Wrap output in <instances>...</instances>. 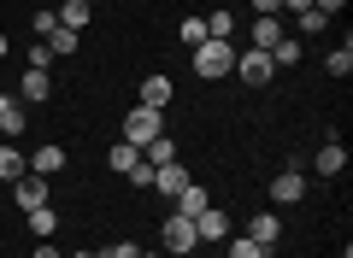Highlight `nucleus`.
<instances>
[{"mask_svg": "<svg viewBox=\"0 0 353 258\" xmlns=\"http://www.w3.org/2000/svg\"><path fill=\"white\" fill-rule=\"evenodd\" d=\"M294 24H301V36H318V30H324L330 18H324V12H318V6H312V12H301V18H294Z\"/></svg>", "mask_w": 353, "mask_h": 258, "instance_id": "obj_28", "label": "nucleus"}, {"mask_svg": "<svg viewBox=\"0 0 353 258\" xmlns=\"http://www.w3.org/2000/svg\"><path fill=\"white\" fill-rule=\"evenodd\" d=\"M236 76L241 83H271V76H277V65H271V53H259V47H248V53H236Z\"/></svg>", "mask_w": 353, "mask_h": 258, "instance_id": "obj_4", "label": "nucleus"}, {"mask_svg": "<svg viewBox=\"0 0 353 258\" xmlns=\"http://www.w3.org/2000/svg\"><path fill=\"white\" fill-rule=\"evenodd\" d=\"M30 258H59V252H53V241H41L36 252H30Z\"/></svg>", "mask_w": 353, "mask_h": 258, "instance_id": "obj_36", "label": "nucleus"}, {"mask_svg": "<svg viewBox=\"0 0 353 258\" xmlns=\"http://www.w3.org/2000/svg\"><path fill=\"white\" fill-rule=\"evenodd\" d=\"M289 36L283 30V12H271V18H253V30H248V47H259V53H271L277 41Z\"/></svg>", "mask_w": 353, "mask_h": 258, "instance_id": "obj_5", "label": "nucleus"}, {"mask_svg": "<svg viewBox=\"0 0 353 258\" xmlns=\"http://www.w3.org/2000/svg\"><path fill=\"white\" fill-rule=\"evenodd\" d=\"M206 36H212V41H236V12H224V6H218V12L206 18Z\"/></svg>", "mask_w": 353, "mask_h": 258, "instance_id": "obj_22", "label": "nucleus"}, {"mask_svg": "<svg viewBox=\"0 0 353 258\" xmlns=\"http://www.w3.org/2000/svg\"><path fill=\"white\" fill-rule=\"evenodd\" d=\"M271 200H277V206H294V200H306V176H301V171H283L277 182H271Z\"/></svg>", "mask_w": 353, "mask_h": 258, "instance_id": "obj_14", "label": "nucleus"}, {"mask_svg": "<svg viewBox=\"0 0 353 258\" xmlns=\"http://www.w3.org/2000/svg\"><path fill=\"white\" fill-rule=\"evenodd\" d=\"M324 71H330V76H347V71H353V41H341V47L330 53V59H324Z\"/></svg>", "mask_w": 353, "mask_h": 258, "instance_id": "obj_24", "label": "nucleus"}, {"mask_svg": "<svg viewBox=\"0 0 353 258\" xmlns=\"http://www.w3.org/2000/svg\"><path fill=\"white\" fill-rule=\"evenodd\" d=\"M94 18V0H59V24L65 30H83Z\"/></svg>", "mask_w": 353, "mask_h": 258, "instance_id": "obj_19", "label": "nucleus"}, {"mask_svg": "<svg viewBox=\"0 0 353 258\" xmlns=\"http://www.w3.org/2000/svg\"><path fill=\"white\" fill-rule=\"evenodd\" d=\"M194 235H201V241H230V217H224V211H218V206H206L201 211V217H194Z\"/></svg>", "mask_w": 353, "mask_h": 258, "instance_id": "obj_11", "label": "nucleus"}, {"mask_svg": "<svg viewBox=\"0 0 353 258\" xmlns=\"http://www.w3.org/2000/svg\"><path fill=\"white\" fill-rule=\"evenodd\" d=\"M48 65H53V47H48V41H36V47H30V71H48Z\"/></svg>", "mask_w": 353, "mask_h": 258, "instance_id": "obj_29", "label": "nucleus"}, {"mask_svg": "<svg viewBox=\"0 0 353 258\" xmlns=\"http://www.w3.org/2000/svg\"><path fill=\"white\" fill-rule=\"evenodd\" d=\"M248 241H259L265 252H277V241H283V217H277V211H259V217H248Z\"/></svg>", "mask_w": 353, "mask_h": 258, "instance_id": "obj_6", "label": "nucleus"}, {"mask_svg": "<svg viewBox=\"0 0 353 258\" xmlns=\"http://www.w3.org/2000/svg\"><path fill=\"white\" fill-rule=\"evenodd\" d=\"M12 194H18V206H24V211L48 206V176H18V182H12Z\"/></svg>", "mask_w": 353, "mask_h": 258, "instance_id": "obj_12", "label": "nucleus"}, {"mask_svg": "<svg viewBox=\"0 0 353 258\" xmlns=\"http://www.w3.org/2000/svg\"><path fill=\"white\" fill-rule=\"evenodd\" d=\"M136 106H153V111H165V106H171V76H159V71H153L148 83H141V100H136Z\"/></svg>", "mask_w": 353, "mask_h": 258, "instance_id": "obj_15", "label": "nucleus"}, {"mask_svg": "<svg viewBox=\"0 0 353 258\" xmlns=\"http://www.w3.org/2000/svg\"><path fill=\"white\" fill-rule=\"evenodd\" d=\"M165 258H176V252H165Z\"/></svg>", "mask_w": 353, "mask_h": 258, "instance_id": "obj_39", "label": "nucleus"}, {"mask_svg": "<svg viewBox=\"0 0 353 258\" xmlns=\"http://www.w3.org/2000/svg\"><path fill=\"white\" fill-rule=\"evenodd\" d=\"M130 188H153V164H136L130 171Z\"/></svg>", "mask_w": 353, "mask_h": 258, "instance_id": "obj_32", "label": "nucleus"}, {"mask_svg": "<svg viewBox=\"0 0 353 258\" xmlns=\"http://www.w3.org/2000/svg\"><path fill=\"white\" fill-rule=\"evenodd\" d=\"M106 164H112L118 176H130L141 164V147H130V141H112V147H106Z\"/></svg>", "mask_w": 353, "mask_h": 258, "instance_id": "obj_18", "label": "nucleus"}, {"mask_svg": "<svg viewBox=\"0 0 353 258\" xmlns=\"http://www.w3.org/2000/svg\"><path fill=\"white\" fill-rule=\"evenodd\" d=\"M283 12H294V18H301V12H312V0H283Z\"/></svg>", "mask_w": 353, "mask_h": 258, "instance_id": "obj_35", "label": "nucleus"}, {"mask_svg": "<svg viewBox=\"0 0 353 258\" xmlns=\"http://www.w3.org/2000/svg\"><path fill=\"white\" fill-rule=\"evenodd\" d=\"M48 47H53V53H77V30H65V24H59V30L48 36Z\"/></svg>", "mask_w": 353, "mask_h": 258, "instance_id": "obj_27", "label": "nucleus"}, {"mask_svg": "<svg viewBox=\"0 0 353 258\" xmlns=\"http://www.w3.org/2000/svg\"><path fill=\"white\" fill-rule=\"evenodd\" d=\"M53 30H59V12H36V36H41V41H48V36H53Z\"/></svg>", "mask_w": 353, "mask_h": 258, "instance_id": "obj_31", "label": "nucleus"}, {"mask_svg": "<svg viewBox=\"0 0 353 258\" xmlns=\"http://www.w3.org/2000/svg\"><path fill=\"white\" fill-rule=\"evenodd\" d=\"M230 258H271V252H265L259 241H248V235H236V241H230Z\"/></svg>", "mask_w": 353, "mask_h": 258, "instance_id": "obj_25", "label": "nucleus"}, {"mask_svg": "<svg viewBox=\"0 0 353 258\" xmlns=\"http://www.w3.org/2000/svg\"><path fill=\"white\" fill-rule=\"evenodd\" d=\"M153 136H165V118H159L153 106H136V111L124 118V136H118V141H130V147H148Z\"/></svg>", "mask_w": 353, "mask_h": 258, "instance_id": "obj_3", "label": "nucleus"}, {"mask_svg": "<svg viewBox=\"0 0 353 258\" xmlns=\"http://www.w3.org/2000/svg\"><path fill=\"white\" fill-rule=\"evenodd\" d=\"M312 171L318 176H341V171H347V147H341V141H324L318 159H312Z\"/></svg>", "mask_w": 353, "mask_h": 258, "instance_id": "obj_13", "label": "nucleus"}, {"mask_svg": "<svg viewBox=\"0 0 353 258\" xmlns=\"http://www.w3.org/2000/svg\"><path fill=\"white\" fill-rule=\"evenodd\" d=\"M312 6H318V12H324V18H336L341 6H347V0H312Z\"/></svg>", "mask_w": 353, "mask_h": 258, "instance_id": "obj_34", "label": "nucleus"}, {"mask_svg": "<svg viewBox=\"0 0 353 258\" xmlns=\"http://www.w3.org/2000/svg\"><path fill=\"white\" fill-rule=\"evenodd\" d=\"M230 71H236V41L206 36L201 47H194V76H201V83H218V76H230Z\"/></svg>", "mask_w": 353, "mask_h": 258, "instance_id": "obj_1", "label": "nucleus"}, {"mask_svg": "<svg viewBox=\"0 0 353 258\" xmlns=\"http://www.w3.org/2000/svg\"><path fill=\"white\" fill-rule=\"evenodd\" d=\"M176 159V141L171 136H153L148 147H141V164H153V171H159V164H171Z\"/></svg>", "mask_w": 353, "mask_h": 258, "instance_id": "obj_21", "label": "nucleus"}, {"mask_svg": "<svg viewBox=\"0 0 353 258\" xmlns=\"http://www.w3.org/2000/svg\"><path fill=\"white\" fill-rule=\"evenodd\" d=\"M0 59H6V36H0Z\"/></svg>", "mask_w": 353, "mask_h": 258, "instance_id": "obj_38", "label": "nucleus"}, {"mask_svg": "<svg viewBox=\"0 0 353 258\" xmlns=\"http://www.w3.org/2000/svg\"><path fill=\"white\" fill-rule=\"evenodd\" d=\"M253 12H259V18H271V12H283V0H253Z\"/></svg>", "mask_w": 353, "mask_h": 258, "instance_id": "obj_33", "label": "nucleus"}, {"mask_svg": "<svg viewBox=\"0 0 353 258\" xmlns=\"http://www.w3.org/2000/svg\"><path fill=\"white\" fill-rule=\"evenodd\" d=\"M59 171H65V147L59 141H48V147L30 153V176H59Z\"/></svg>", "mask_w": 353, "mask_h": 258, "instance_id": "obj_10", "label": "nucleus"}, {"mask_svg": "<svg viewBox=\"0 0 353 258\" xmlns=\"http://www.w3.org/2000/svg\"><path fill=\"white\" fill-rule=\"evenodd\" d=\"M71 258H101V252H71Z\"/></svg>", "mask_w": 353, "mask_h": 258, "instance_id": "obj_37", "label": "nucleus"}, {"mask_svg": "<svg viewBox=\"0 0 353 258\" xmlns=\"http://www.w3.org/2000/svg\"><path fill=\"white\" fill-rule=\"evenodd\" d=\"M30 217V235H36V241H53V229H59V211L53 206H36V211H24Z\"/></svg>", "mask_w": 353, "mask_h": 258, "instance_id": "obj_20", "label": "nucleus"}, {"mask_svg": "<svg viewBox=\"0 0 353 258\" xmlns=\"http://www.w3.org/2000/svg\"><path fill=\"white\" fill-rule=\"evenodd\" d=\"M48 94H53V76H48V71H30V65H24V76H18V100H24V106H41Z\"/></svg>", "mask_w": 353, "mask_h": 258, "instance_id": "obj_8", "label": "nucleus"}, {"mask_svg": "<svg viewBox=\"0 0 353 258\" xmlns=\"http://www.w3.org/2000/svg\"><path fill=\"white\" fill-rule=\"evenodd\" d=\"M24 100H12V94H0V141H18L24 136Z\"/></svg>", "mask_w": 353, "mask_h": 258, "instance_id": "obj_9", "label": "nucleus"}, {"mask_svg": "<svg viewBox=\"0 0 353 258\" xmlns=\"http://www.w3.org/2000/svg\"><path fill=\"white\" fill-rule=\"evenodd\" d=\"M176 36L189 41V47H201V41H206V18H183V30H176Z\"/></svg>", "mask_w": 353, "mask_h": 258, "instance_id": "obj_26", "label": "nucleus"}, {"mask_svg": "<svg viewBox=\"0 0 353 258\" xmlns=\"http://www.w3.org/2000/svg\"><path fill=\"white\" fill-rule=\"evenodd\" d=\"M301 59H306V47H301L294 36H283L277 47H271V65H301Z\"/></svg>", "mask_w": 353, "mask_h": 258, "instance_id": "obj_23", "label": "nucleus"}, {"mask_svg": "<svg viewBox=\"0 0 353 258\" xmlns=\"http://www.w3.org/2000/svg\"><path fill=\"white\" fill-rule=\"evenodd\" d=\"M206 206H212V200H206V188H201V182H189V188H183V194L171 200V211H183V217H201Z\"/></svg>", "mask_w": 353, "mask_h": 258, "instance_id": "obj_17", "label": "nucleus"}, {"mask_svg": "<svg viewBox=\"0 0 353 258\" xmlns=\"http://www.w3.org/2000/svg\"><path fill=\"white\" fill-rule=\"evenodd\" d=\"M189 182H194V176L183 171V164H176V159L153 171V194H165V200H176V194H183V188H189Z\"/></svg>", "mask_w": 353, "mask_h": 258, "instance_id": "obj_7", "label": "nucleus"}, {"mask_svg": "<svg viewBox=\"0 0 353 258\" xmlns=\"http://www.w3.org/2000/svg\"><path fill=\"white\" fill-rule=\"evenodd\" d=\"M159 246H165V252H176V258H189L194 246H201V235H194V217L171 211V217H165V229H159Z\"/></svg>", "mask_w": 353, "mask_h": 258, "instance_id": "obj_2", "label": "nucleus"}, {"mask_svg": "<svg viewBox=\"0 0 353 258\" xmlns=\"http://www.w3.org/2000/svg\"><path fill=\"white\" fill-rule=\"evenodd\" d=\"M18 176H30V159L12 147V141H0V182H18Z\"/></svg>", "mask_w": 353, "mask_h": 258, "instance_id": "obj_16", "label": "nucleus"}, {"mask_svg": "<svg viewBox=\"0 0 353 258\" xmlns=\"http://www.w3.org/2000/svg\"><path fill=\"white\" fill-rule=\"evenodd\" d=\"M101 258H141V246H136V241H112Z\"/></svg>", "mask_w": 353, "mask_h": 258, "instance_id": "obj_30", "label": "nucleus"}]
</instances>
